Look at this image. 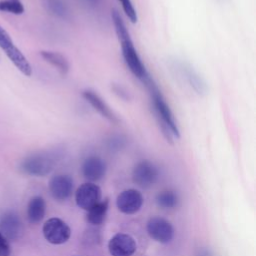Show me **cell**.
Returning a JSON list of instances; mask_svg holds the SVG:
<instances>
[{
    "instance_id": "6da1fadb",
    "label": "cell",
    "mask_w": 256,
    "mask_h": 256,
    "mask_svg": "<svg viewBox=\"0 0 256 256\" xmlns=\"http://www.w3.org/2000/svg\"><path fill=\"white\" fill-rule=\"evenodd\" d=\"M141 82L146 86L149 92L153 111L158 121L159 127L162 131V134L165 137V139L172 144L174 138H180V131L175 120V117L169 105L167 104L164 96L162 95L161 91L159 90L158 86L156 85L155 81L150 76V74Z\"/></svg>"
},
{
    "instance_id": "7a4b0ae2",
    "label": "cell",
    "mask_w": 256,
    "mask_h": 256,
    "mask_svg": "<svg viewBox=\"0 0 256 256\" xmlns=\"http://www.w3.org/2000/svg\"><path fill=\"white\" fill-rule=\"evenodd\" d=\"M0 48L4 51L9 60L15 65V67L25 76L30 77L32 75V67L24 56V54L18 49L7 31L0 26Z\"/></svg>"
},
{
    "instance_id": "3957f363",
    "label": "cell",
    "mask_w": 256,
    "mask_h": 256,
    "mask_svg": "<svg viewBox=\"0 0 256 256\" xmlns=\"http://www.w3.org/2000/svg\"><path fill=\"white\" fill-rule=\"evenodd\" d=\"M121 45V51L122 56L124 59V62L130 72L137 77L140 81L145 79L149 73L145 68V65L143 64L135 46L134 43L130 37H127L125 39H122L119 41Z\"/></svg>"
},
{
    "instance_id": "277c9868",
    "label": "cell",
    "mask_w": 256,
    "mask_h": 256,
    "mask_svg": "<svg viewBox=\"0 0 256 256\" xmlns=\"http://www.w3.org/2000/svg\"><path fill=\"white\" fill-rule=\"evenodd\" d=\"M55 166L54 158L47 153H37L26 157L21 163V169L28 175L46 176Z\"/></svg>"
},
{
    "instance_id": "5b68a950",
    "label": "cell",
    "mask_w": 256,
    "mask_h": 256,
    "mask_svg": "<svg viewBox=\"0 0 256 256\" xmlns=\"http://www.w3.org/2000/svg\"><path fill=\"white\" fill-rule=\"evenodd\" d=\"M45 239L54 245L66 243L71 236V229L62 219L57 217L49 218L42 227Z\"/></svg>"
},
{
    "instance_id": "8992f818",
    "label": "cell",
    "mask_w": 256,
    "mask_h": 256,
    "mask_svg": "<svg viewBox=\"0 0 256 256\" xmlns=\"http://www.w3.org/2000/svg\"><path fill=\"white\" fill-rule=\"evenodd\" d=\"M159 170L154 163L149 160L139 161L133 168V182L143 189L151 188L158 180Z\"/></svg>"
},
{
    "instance_id": "52a82bcc",
    "label": "cell",
    "mask_w": 256,
    "mask_h": 256,
    "mask_svg": "<svg viewBox=\"0 0 256 256\" xmlns=\"http://www.w3.org/2000/svg\"><path fill=\"white\" fill-rule=\"evenodd\" d=\"M146 230L153 240L161 244L169 243L174 237V228L172 224L159 216H154L148 220Z\"/></svg>"
},
{
    "instance_id": "ba28073f",
    "label": "cell",
    "mask_w": 256,
    "mask_h": 256,
    "mask_svg": "<svg viewBox=\"0 0 256 256\" xmlns=\"http://www.w3.org/2000/svg\"><path fill=\"white\" fill-rule=\"evenodd\" d=\"M101 189L93 182H86L80 185L75 192V202L77 206L88 211L101 200Z\"/></svg>"
},
{
    "instance_id": "9c48e42d",
    "label": "cell",
    "mask_w": 256,
    "mask_h": 256,
    "mask_svg": "<svg viewBox=\"0 0 256 256\" xmlns=\"http://www.w3.org/2000/svg\"><path fill=\"white\" fill-rule=\"evenodd\" d=\"M49 191L51 196L57 201H66L72 194L74 182L67 174H57L49 180Z\"/></svg>"
},
{
    "instance_id": "30bf717a",
    "label": "cell",
    "mask_w": 256,
    "mask_h": 256,
    "mask_svg": "<svg viewBox=\"0 0 256 256\" xmlns=\"http://www.w3.org/2000/svg\"><path fill=\"white\" fill-rule=\"evenodd\" d=\"M143 196L136 189L122 191L116 199V205L120 212L131 215L138 212L143 205Z\"/></svg>"
},
{
    "instance_id": "8fae6325",
    "label": "cell",
    "mask_w": 256,
    "mask_h": 256,
    "mask_svg": "<svg viewBox=\"0 0 256 256\" xmlns=\"http://www.w3.org/2000/svg\"><path fill=\"white\" fill-rule=\"evenodd\" d=\"M137 249L134 238L125 233L115 234L108 242L111 256H132Z\"/></svg>"
},
{
    "instance_id": "7c38bea8",
    "label": "cell",
    "mask_w": 256,
    "mask_h": 256,
    "mask_svg": "<svg viewBox=\"0 0 256 256\" xmlns=\"http://www.w3.org/2000/svg\"><path fill=\"white\" fill-rule=\"evenodd\" d=\"M82 96L91 105V107L96 110L103 118L114 124L119 123L120 120L117 115L95 91L91 89H85L82 91Z\"/></svg>"
},
{
    "instance_id": "4fadbf2b",
    "label": "cell",
    "mask_w": 256,
    "mask_h": 256,
    "mask_svg": "<svg viewBox=\"0 0 256 256\" xmlns=\"http://www.w3.org/2000/svg\"><path fill=\"white\" fill-rule=\"evenodd\" d=\"M82 174L90 182L101 180L107 170L105 161L98 156H89L82 163Z\"/></svg>"
},
{
    "instance_id": "5bb4252c",
    "label": "cell",
    "mask_w": 256,
    "mask_h": 256,
    "mask_svg": "<svg viewBox=\"0 0 256 256\" xmlns=\"http://www.w3.org/2000/svg\"><path fill=\"white\" fill-rule=\"evenodd\" d=\"M0 227L2 234L9 240L18 239L23 232L22 222L14 212H7L3 214L0 220Z\"/></svg>"
},
{
    "instance_id": "9a60e30c",
    "label": "cell",
    "mask_w": 256,
    "mask_h": 256,
    "mask_svg": "<svg viewBox=\"0 0 256 256\" xmlns=\"http://www.w3.org/2000/svg\"><path fill=\"white\" fill-rule=\"evenodd\" d=\"M178 68H180L181 73L184 75L183 77L186 79L187 83L197 94H203L206 92L207 87L204 80L190 65L180 63Z\"/></svg>"
},
{
    "instance_id": "2e32d148",
    "label": "cell",
    "mask_w": 256,
    "mask_h": 256,
    "mask_svg": "<svg viewBox=\"0 0 256 256\" xmlns=\"http://www.w3.org/2000/svg\"><path fill=\"white\" fill-rule=\"evenodd\" d=\"M46 202L41 196H34L30 199L27 206V217L30 223H39L45 216Z\"/></svg>"
},
{
    "instance_id": "e0dca14e",
    "label": "cell",
    "mask_w": 256,
    "mask_h": 256,
    "mask_svg": "<svg viewBox=\"0 0 256 256\" xmlns=\"http://www.w3.org/2000/svg\"><path fill=\"white\" fill-rule=\"evenodd\" d=\"M40 55L44 61H46L50 65L57 68L61 75L65 76L68 73L70 65H69L68 60L64 57V55H62L58 52L49 51V50L40 51Z\"/></svg>"
},
{
    "instance_id": "ac0fdd59",
    "label": "cell",
    "mask_w": 256,
    "mask_h": 256,
    "mask_svg": "<svg viewBox=\"0 0 256 256\" xmlns=\"http://www.w3.org/2000/svg\"><path fill=\"white\" fill-rule=\"evenodd\" d=\"M108 207H109L108 199L100 200L97 204H95L93 207H91L87 211V215H86L87 222L95 226L101 225L105 221V218L108 212Z\"/></svg>"
},
{
    "instance_id": "d6986e66",
    "label": "cell",
    "mask_w": 256,
    "mask_h": 256,
    "mask_svg": "<svg viewBox=\"0 0 256 256\" xmlns=\"http://www.w3.org/2000/svg\"><path fill=\"white\" fill-rule=\"evenodd\" d=\"M44 5L47 11L55 17L61 19H67L70 17L69 8L62 0H45Z\"/></svg>"
},
{
    "instance_id": "ffe728a7",
    "label": "cell",
    "mask_w": 256,
    "mask_h": 256,
    "mask_svg": "<svg viewBox=\"0 0 256 256\" xmlns=\"http://www.w3.org/2000/svg\"><path fill=\"white\" fill-rule=\"evenodd\" d=\"M156 203L163 209H173L179 203L177 193L172 190H163L156 195Z\"/></svg>"
},
{
    "instance_id": "44dd1931",
    "label": "cell",
    "mask_w": 256,
    "mask_h": 256,
    "mask_svg": "<svg viewBox=\"0 0 256 256\" xmlns=\"http://www.w3.org/2000/svg\"><path fill=\"white\" fill-rule=\"evenodd\" d=\"M24 6L20 0H1L0 11L20 15L24 12Z\"/></svg>"
},
{
    "instance_id": "7402d4cb",
    "label": "cell",
    "mask_w": 256,
    "mask_h": 256,
    "mask_svg": "<svg viewBox=\"0 0 256 256\" xmlns=\"http://www.w3.org/2000/svg\"><path fill=\"white\" fill-rule=\"evenodd\" d=\"M121 3V6L123 8V11L125 15L128 17L131 23H136L138 21V15L136 12V9L134 8L131 0H118Z\"/></svg>"
},
{
    "instance_id": "603a6c76",
    "label": "cell",
    "mask_w": 256,
    "mask_h": 256,
    "mask_svg": "<svg viewBox=\"0 0 256 256\" xmlns=\"http://www.w3.org/2000/svg\"><path fill=\"white\" fill-rule=\"evenodd\" d=\"M127 143V139L123 135H113L107 140V146L110 150H121Z\"/></svg>"
},
{
    "instance_id": "cb8c5ba5",
    "label": "cell",
    "mask_w": 256,
    "mask_h": 256,
    "mask_svg": "<svg viewBox=\"0 0 256 256\" xmlns=\"http://www.w3.org/2000/svg\"><path fill=\"white\" fill-rule=\"evenodd\" d=\"M11 249L8 239L0 232V256H10Z\"/></svg>"
},
{
    "instance_id": "d4e9b609",
    "label": "cell",
    "mask_w": 256,
    "mask_h": 256,
    "mask_svg": "<svg viewBox=\"0 0 256 256\" xmlns=\"http://www.w3.org/2000/svg\"><path fill=\"white\" fill-rule=\"evenodd\" d=\"M112 90H113L114 93H115L118 97H120L121 99H123V100H125V101H127V100L130 99L129 92H128L124 87H122L121 85H119V84H113Z\"/></svg>"
},
{
    "instance_id": "484cf974",
    "label": "cell",
    "mask_w": 256,
    "mask_h": 256,
    "mask_svg": "<svg viewBox=\"0 0 256 256\" xmlns=\"http://www.w3.org/2000/svg\"><path fill=\"white\" fill-rule=\"evenodd\" d=\"M84 1L90 8H96L101 2V0H84Z\"/></svg>"
}]
</instances>
